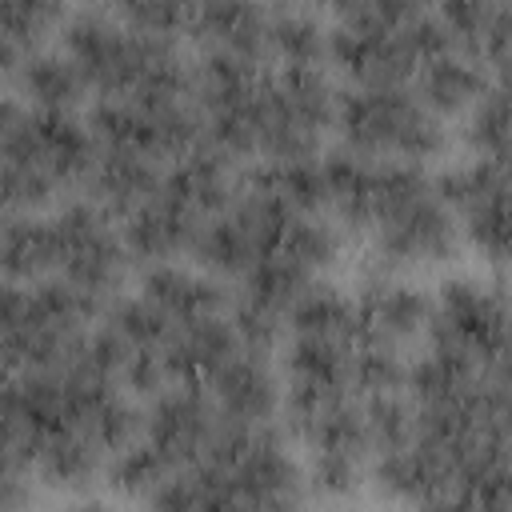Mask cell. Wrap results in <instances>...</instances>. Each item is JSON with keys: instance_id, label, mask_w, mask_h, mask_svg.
<instances>
[{"instance_id": "8fae6325", "label": "cell", "mask_w": 512, "mask_h": 512, "mask_svg": "<svg viewBox=\"0 0 512 512\" xmlns=\"http://www.w3.org/2000/svg\"><path fill=\"white\" fill-rule=\"evenodd\" d=\"M332 128L340 148L372 160L428 164L448 148V120L412 84H352L336 92Z\"/></svg>"}, {"instance_id": "4316f807", "label": "cell", "mask_w": 512, "mask_h": 512, "mask_svg": "<svg viewBox=\"0 0 512 512\" xmlns=\"http://www.w3.org/2000/svg\"><path fill=\"white\" fill-rule=\"evenodd\" d=\"M292 4H308L312 8V4H340V0H292Z\"/></svg>"}, {"instance_id": "e0dca14e", "label": "cell", "mask_w": 512, "mask_h": 512, "mask_svg": "<svg viewBox=\"0 0 512 512\" xmlns=\"http://www.w3.org/2000/svg\"><path fill=\"white\" fill-rule=\"evenodd\" d=\"M200 384L228 424H268L280 412V376L268 348L236 344Z\"/></svg>"}, {"instance_id": "ba28073f", "label": "cell", "mask_w": 512, "mask_h": 512, "mask_svg": "<svg viewBox=\"0 0 512 512\" xmlns=\"http://www.w3.org/2000/svg\"><path fill=\"white\" fill-rule=\"evenodd\" d=\"M328 60L352 84H412L448 44L428 0H340Z\"/></svg>"}, {"instance_id": "484cf974", "label": "cell", "mask_w": 512, "mask_h": 512, "mask_svg": "<svg viewBox=\"0 0 512 512\" xmlns=\"http://www.w3.org/2000/svg\"><path fill=\"white\" fill-rule=\"evenodd\" d=\"M16 116H20V104H16L8 92H0V136L12 128V120H16Z\"/></svg>"}, {"instance_id": "d4e9b609", "label": "cell", "mask_w": 512, "mask_h": 512, "mask_svg": "<svg viewBox=\"0 0 512 512\" xmlns=\"http://www.w3.org/2000/svg\"><path fill=\"white\" fill-rule=\"evenodd\" d=\"M32 500V468L20 452L0 444V508L28 504Z\"/></svg>"}, {"instance_id": "52a82bcc", "label": "cell", "mask_w": 512, "mask_h": 512, "mask_svg": "<svg viewBox=\"0 0 512 512\" xmlns=\"http://www.w3.org/2000/svg\"><path fill=\"white\" fill-rule=\"evenodd\" d=\"M232 188H236V160L212 148L208 140L184 152L180 160H172L152 184V192L120 224L128 260L164 264L192 252L200 228L228 200Z\"/></svg>"}, {"instance_id": "7c38bea8", "label": "cell", "mask_w": 512, "mask_h": 512, "mask_svg": "<svg viewBox=\"0 0 512 512\" xmlns=\"http://www.w3.org/2000/svg\"><path fill=\"white\" fill-rule=\"evenodd\" d=\"M300 212L304 208H296L256 164L252 172L236 176V188L208 216L188 256L196 260V268L212 272L216 280H240L280 248L288 224Z\"/></svg>"}, {"instance_id": "8992f818", "label": "cell", "mask_w": 512, "mask_h": 512, "mask_svg": "<svg viewBox=\"0 0 512 512\" xmlns=\"http://www.w3.org/2000/svg\"><path fill=\"white\" fill-rule=\"evenodd\" d=\"M60 36L96 100L192 96V64L172 36L136 28L96 4L72 12Z\"/></svg>"}, {"instance_id": "7402d4cb", "label": "cell", "mask_w": 512, "mask_h": 512, "mask_svg": "<svg viewBox=\"0 0 512 512\" xmlns=\"http://www.w3.org/2000/svg\"><path fill=\"white\" fill-rule=\"evenodd\" d=\"M16 88L44 112H76L88 84L64 48H32L16 64Z\"/></svg>"}, {"instance_id": "9a60e30c", "label": "cell", "mask_w": 512, "mask_h": 512, "mask_svg": "<svg viewBox=\"0 0 512 512\" xmlns=\"http://www.w3.org/2000/svg\"><path fill=\"white\" fill-rule=\"evenodd\" d=\"M88 132L96 148L132 152L152 164H172L196 144H204V128L192 96L96 100L88 112Z\"/></svg>"}, {"instance_id": "ac0fdd59", "label": "cell", "mask_w": 512, "mask_h": 512, "mask_svg": "<svg viewBox=\"0 0 512 512\" xmlns=\"http://www.w3.org/2000/svg\"><path fill=\"white\" fill-rule=\"evenodd\" d=\"M360 336L396 352H408L428 324V292L396 272H368L360 292L352 296Z\"/></svg>"}, {"instance_id": "3957f363", "label": "cell", "mask_w": 512, "mask_h": 512, "mask_svg": "<svg viewBox=\"0 0 512 512\" xmlns=\"http://www.w3.org/2000/svg\"><path fill=\"white\" fill-rule=\"evenodd\" d=\"M192 104L212 148L232 160L276 164L320 148L332 128L336 88L324 68L200 56L192 64Z\"/></svg>"}, {"instance_id": "2e32d148", "label": "cell", "mask_w": 512, "mask_h": 512, "mask_svg": "<svg viewBox=\"0 0 512 512\" xmlns=\"http://www.w3.org/2000/svg\"><path fill=\"white\" fill-rule=\"evenodd\" d=\"M444 204L456 216L460 240H468L492 264L508 256V160L468 156L436 180Z\"/></svg>"}, {"instance_id": "ffe728a7", "label": "cell", "mask_w": 512, "mask_h": 512, "mask_svg": "<svg viewBox=\"0 0 512 512\" xmlns=\"http://www.w3.org/2000/svg\"><path fill=\"white\" fill-rule=\"evenodd\" d=\"M452 48L476 56L504 76L508 60V0H428Z\"/></svg>"}, {"instance_id": "5b68a950", "label": "cell", "mask_w": 512, "mask_h": 512, "mask_svg": "<svg viewBox=\"0 0 512 512\" xmlns=\"http://www.w3.org/2000/svg\"><path fill=\"white\" fill-rule=\"evenodd\" d=\"M308 500L304 468L268 424H224L148 504L156 508H288Z\"/></svg>"}, {"instance_id": "83f0119b", "label": "cell", "mask_w": 512, "mask_h": 512, "mask_svg": "<svg viewBox=\"0 0 512 512\" xmlns=\"http://www.w3.org/2000/svg\"><path fill=\"white\" fill-rule=\"evenodd\" d=\"M8 216H12V212H8L4 204H0V228H4V220H8Z\"/></svg>"}, {"instance_id": "44dd1931", "label": "cell", "mask_w": 512, "mask_h": 512, "mask_svg": "<svg viewBox=\"0 0 512 512\" xmlns=\"http://www.w3.org/2000/svg\"><path fill=\"white\" fill-rule=\"evenodd\" d=\"M500 72H492L488 64H480L476 56L460 52V48H444L436 52L416 76H412V88L424 96L428 108H436L444 120L448 116H460Z\"/></svg>"}, {"instance_id": "6da1fadb", "label": "cell", "mask_w": 512, "mask_h": 512, "mask_svg": "<svg viewBox=\"0 0 512 512\" xmlns=\"http://www.w3.org/2000/svg\"><path fill=\"white\" fill-rule=\"evenodd\" d=\"M412 428L372 456L380 496L424 508H504L508 480V364L488 368L424 348L404 380Z\"/></svg>"}, {"instance_id": "9c48e42d", "label": "cell", "mask_w": 512, "mask_h": 512, "mask_svg": "<svg viewBox=\"0 0 512 512\" xmlns=\"http://www.w3.org/2000/svg\"><path fill=\"white\" fill-rule=\"evenodd\" d=\"M96 140L72 112H20L0 136V204L40 212L88 180Z\"/></svg>"}, {"instance_id": "603a6c76", "label": "cell", "mask_w": 512, "mask_h": 512, "mask_svg": "<svg viewBox=\"0 0 512 512\" xmlns=\"http://www.w3.org/2000/svg\"><path fill=\"white\" fill-rule=\"evenodd\" d=\"M464 144L472 156L508 160V88H504V76H496L464 108Z\"/></svg>"}, {"instance_id": "7a4b0ae2", "label": "cell", "mask_w": 512, "mask_h": 512, "mask_svg": "<svg viewBox=\"0 0 512 512\" xmlns=\"http://www.w3.org/2000/svg\"><path fill=\"white\" fill-rule=\"evenodd\" d=\"M0 400L16 424L32 476L60 492L96 484L108 460L140 432V412L124 392L100 324L64 364L0 372Z\"/></svg>"}, {"instance_id": "277c9868", "label": "cell", "mask_w": 512, "mask_h": 512, "mask_svg": "<svg viewBox=\"0 0 512 512\" xmlns=\"http://www.w3.org/2000/svg\"><path fill=\"white\" fill-rule=\"evenodd\" d=\"M324 212L352 236L368 240L372 272H420L460 248V228L424 164L372 160L360 152L320 156Z\"/></svg>"}, {"instance_id": "d6986e66", "label": "cell", "mask_w": 512, "mask_h": 512, "mask_svg": "<svg viewBox=\"0 0 512 512\" xmlns=\"http://www.w3.org/2000/svg\"><path fill=\"white\" fill-rule=\"evenodd\" d=\"M272 0H204L188 32L200 44V56H224L244 64H272Z\"/></svg>"}, {"instance_id": "30bf717a", "label": "cell", "mask_w": 512, "mask_h": 512, "mask_svg": "<svg viewBox=\"0 0 512 512\" xmlns=\"http://www.w3.org/2000/svg\"><path fill=\"white\" fill-rule=\"evenodd\" d=\"M100 300L48 280H0V372H40L64 364L96 328Z\"/></svg>"}, {"instance_id": "5bb4252c", "label": "cell", "mask_w": 512, "mask_h": 512, "mask_svg": "<svg viewBox=\"0 0 512 512\" xmlns=\"http://www.w3.org/2000/svg\"><path fill=\"white\" fill-rule=\"evenodd\" d=\"M428 348L500 368L508 360V296L500 280L452 276L428 296Z\"/></svg>"}, {"instance_id": "4fadbf2b", "label": "cell", "mask_w": 512, "mask_h": 512, "mask_svg": "<svg viewBox=\"0 0 512 512\" xmlns=\"http://www.w3.org/2000/svg\"><path fill=\"white\" fill-rule=\"evenodd\" d=\"M52 232V276L80 288L84 296L108 304L128 272V248L116 216L96 200H64L48 212Z\"/></svg>"}, {"instance_id": "cb8c5ba5", "label": "cell", "mask_w": 512, "mask_h": 512, "mask_svg": "<svg viewBox=\"0 0 512 512\" xmlns=\"http://www.w3.org/2000/svg\"><path fill=\"white\" fill-rule=\"evenodd\" d=\"M204 0H96V8L136 24V28H148V32H160V36H176V32H188L192 16L200 12Z\"/></svg>"}]
</instances>
